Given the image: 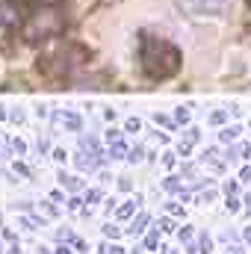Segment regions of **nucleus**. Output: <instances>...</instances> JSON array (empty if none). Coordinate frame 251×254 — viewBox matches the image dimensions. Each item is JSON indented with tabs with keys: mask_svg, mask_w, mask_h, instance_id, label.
<instances>
[{
	"mask_svg": "<svg viewBox=\"0 0 251 254\" xmlns=\"http://www.w3.org/2000/svg\"><path fill=\"white\" fill-rule=\"evenodd\" d=\"M142 65L154 80H166L181 68V54L166 39H145L142 42Z\"/></svg>",
	"mask_w": 251,
	"mask_h": 254,
	"instance_id": "f257e3e1",
	"label": "nucleus"
},
{
	"mask_svg": "<svg viewBox=\"0 0 251 254\" xmlns=\"http://www.w3.org/2000/svg\"><path fill=\"white\" fill-rule=\"evenodd\" d=\"M60 30H63V15L57 9H39L36 15H30L24 36H27V42H39V39H48Z\"/></svg>",
	"mask_w": 251,
	"mask_h": 254,
	"instance_id": "f03ea898",
	"label": "nucleus"
},
{
	"mask_svg": "<svg viewBox=\"0 0 251 254\" xmlns=\"http://www.w3.org/2000/svg\"><path fill=\"white\" fill-rule=\"evenodd\" d=\"M231 0H175V6L189 15V18H207V15H219L222 9H228Z\"/></svg>",
	"mask_w": 251,
	"mask_h": 254,
	"instance_id": "7ed1b4c3",
	"label": "nucleus"
},
{
	"mask_svg": "<svg viewBox=\"0 0 251 254\" xmlns=\"http://www.w3.org/2000/svg\"><path fill=\"white\" fill-rule=\"evenodd\" d=\"M21 21V15H18V3H12V0H0V24L3 27H12V24H18Z\"/></svg>",
	"mask_w": 251,
	"mask_h": 254,
	"instance_id": "20e7f679",
	"label": "nucleus"
},
{
	"mask_svg": "<svg viewBox=\"0 0 251 254\" xmlns=\"http://www.w3.org/2000/svg\"><path fill=\"white\" fill-rule=\"evenodd\" d=\"M148 222H151V216H148V213H139V216H136V222H133V228H127V234H133V237H136V234H142Z\"/></svg>",
	"mask_w": 251,
	"mask_h": 254,
	"instance_id": "39448f33",
	"label": "nucleus"
},
{
	"mask_svg": "<svg viewBox=\"0 0 251 254\" xmlns=\"http://www.w3.org/2000/svg\"><path fill=\"white\" fill-rule=\"evenodd\" d=\"M60 184H63L65 190H71V192H77L83 184H80V178H68L65 172H60Z\"/></svg>",
	"mask_w": 251,
	"mask_h": 254,
	"instance_id": "423d86ee",
	"label": "nucleus"
},
{
	"mask_svg": "<svg viewBox=\"0 0 251 254\" xmlns=\"http://www.w3.org/2000/svg\"><path fill=\"white\" fill-rule=\"evenodd\" d=\"M60 122H63L65 127H71V130H80V119H77L74 113H65V116H60Z\"/></svg>",
	"mask_w": 251,
	"mask_h": 254,
	"instance_id": "0eeeda50",
	"label": "nucleus"
},
{
	"mask_svg": "<svg viewBox=\"0 0 251 254\" xmlns=\"http://www.w3.org/2000/svg\"><path fill=\"white\" fill-rule=\"evenodd\" d=\"M136 204H139V198H136V201H127L125 207H119V219H127V216H133Z\"/></svg>",
	"mask_w": 251,
	"mask_h": 254,
	"instance_id": "6e6552de",
	"label": "nucleus"
},
{
	"mask_svg": "<svg viewBox=\"0 0 251 254\" xmlns=\"http://www.w3.org/2000/svg\"><path fill=\"white\" fill-rule=\"evenodd\" d=\"M163 187H166V192H184V190H181V184H178V178H166V184H163Z\"/></svg>",
	"mask_w": 251,
	"mask_h": 254,
	"instance_id": "1a4fd4ad",
	"label": "nucleus"
},
{
	"mask_svg": "<svg viewBox=\"0 0 251 254\" xmlns=\"http://www.w3.org/2000/svg\"><path fill=\"white\" fill-rule=\"evenodd\" d=\"M237 127H228V130H222V142H231V139H237Z\"/></svg>",
	"mask_w": 251,
	"mask_h": 254,
	"instance_id": "9d476101",
	"label": "nucleus"
},
{
	"mask_svg": "<svg viewBox=\"0 0 251 254\" xmlns=\"http://www.w3.org/2000/svg\"><path fill=\"white\" fill-rule=\"evenodd\" d=\"M210 249H213V240L210 237H201V252L198 254H210Z\"/></svg>",
	"mask_w": 251,
	"mask_h": 254,
	"instance_id": "9b49d317",
	"label": "nucleus"
},
{
	"mask_svg": "<svg viewBox=\"0 0 251 254\" xmlns=\"http://www.w3.org/2000/svg\"><path fill=\"white\" fill-rule=\"evenodd\" d=\"M39 210H42V213H45V216H57V213H60V210H57V207H54V204H48V201H45V204H42V207H39Z\"/></svg>",
	"mask_w": 251,
	"mask_h": 254,
	"instance_id": "f8f14e48",
	"label": "nucleus"
},
{
	"mask_svg": "<svg viewBox=\"0 0 251 254\" xmlns=\"http://www.w3.org/2000/svg\"><path fill=\"white\" fill-rule=\"evenodd\" d=\"M157 231H160V228H157ZM157 231H154V234H148V240H145V246H148V249H157V240H160V234H157Z\"/></svg>",
	"mask_w": 251,
	"mask_h": 254,
	"instance_id": "ddd939ff",
	"label": "nucleus"
},
{
	"mask_svg": "<svg viewBox=\"0 0 251 254\" xmlns=\"http://www.w3.org/2000/svg\"><path fill=\"white\" fill-rule=\"evenodd\" d=\"M157 228H160V231H175V222H172V219H160Z\"/></svg>",
	"mask_w": 251,
	"mask_h": 254,
	"instance_id": "4468645a",
	"label": "nucleus"
},
{
	"mask_svg": "<svg viewBox=\"0 0 251 254\" xmlns=\"http://www.w3.org/2000/svg\"><path fill=\"white\" fill-rule=\"evenodd\" d=\"M104 234H107V237H113V240H116V237H119V234H122V228H116V225H107V228H104Z\"/></svg>",
	"mask_w": 251,
	"mask_h": 254,
	"instance_id": "2eb2a0df",
	"label": "nucleus"
},
{
	"mask_svg": "<svg viewBox=\"0 0 251 254\" xmlns=\"http://www.w3.org/2000/svg\"><path fill=\"white\" fill-rule=\"evenodd\" d=\"M228 210H231V213H237V210H240V201H237L234 195H228Z\"/></svg>",
	"mask_w": 251,
	"mask_h": 254,
	"instance_id": "dca6fc26",
	"label": "nucleus"
},
{
	"mask_svg": "<svg viewBox=\"0 0 251 254\" xmlns=\"http://www.w3.org/2000/svg\"><path fill=\"white\" fill-rule=\"evenodd\" d=\"M80 204H83V201H77V198H71V201H68V210H71V213H80Z\"/></svg>",
	"mask_w": 251,
	"mask_h": 254,
	"instance_id": "f3484780",
	"label": "nucleus"
},
{
	"mask_svg": "<svg viewBox=\"0 0 251 254\" xmlns=\"http://www.w3.org/2000/svg\"><path fill=\"white\" fill-rule=\"evenodd\" d=\"M127 160H133V163H136V160H142V148H133V151H130V157H127Z\"/></svg>",
	"mask_w": 251,
	"mask_h": 254,
	"instance_id": "a211bd4d",
	"label": "nucleus"
},
{
	"mask_svg": "<svg viewBox=\"0 0 251 254\" xmlns=\"http://www.w3.org/2000/svg\"><path fill=\"white\" fill-rule=\"evenodd\" d=\"M98 198H101V192H98V190H92L89 195H86V201H98Z\"/></svg>",
	"mask_w": 251,
	"mask_h": 254,
	"instance_id": "6ab92c4d",
	"label": "nucleus"
},
{
	"mask_svg": "<svg viewBox=\"0 0 251 254\" xmlns=\"http://www.w3.org/2000/svg\"><path fill=\"white\" fill-rule=\"evenodd\" d=\"M192 237V228H181V240H189Z\"/></svg>",
	"mask_w": 251,
	"mask_h": 254,
	"instance_id": "aec40b11",
	"label": "nucleus"
},
{
	"mask_svg": "<svg viewBox=\"0 0 251 254\" xmlns=\"http://www.w3.org/2000/svg\"><path fill=\"white\" fill-rule=\"evenodd\" d=\"M107 254H125V249L122 246H113V249H107Z\"/></svg>",
	"mask_w": 251,
	"mask_h": 254,
	"instance_id": "412c9836",
	"label": "nucleus"
},
{
	"mask_svg": "<svg viewBox=\"0 0 251 254\" xmlns=\"http://www.w3.org/2000/svg\"><path fill=\"white\" fill-rule=\"evenodd\" d=\"M246 240H249V243H251V228H249V231H246Z\"/></svg>",
	"mask_w": 251,
	"mask_h": 254,
	"instance_id": "4be33fe9",
	"label": "nucleus"
},
{
	"mask_svg": "<svg viewBox=\"0 0 251 254\" xmlns=\"http://www.w3.org/2000/svg\"><path fill=\"white\" fill-rule=\"evenodd\" d=\"M57 254H71V252H68V249H60V252H57Z\"/></svg>",
	"mask_w": 251,
	"mask_h": 254,
	"instance_id": "5701e85b",
	"label": "nucleus"
},
{
	"mask_svg": "<svg viewBox=\"0 0 251 254\" xmlns=\"http://www.w3.org/2000/svg\"><path fill=\"white\" fill-rule=\"evenodd\" d=\"M249 3H251V0H249Z\"/></svg>",
	"mask_w": 251,
	"mask_h": 254,
	"instance_id": "b1692460",
	"label": "nucleus"
}]
</instances>
